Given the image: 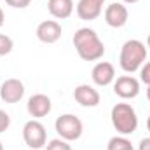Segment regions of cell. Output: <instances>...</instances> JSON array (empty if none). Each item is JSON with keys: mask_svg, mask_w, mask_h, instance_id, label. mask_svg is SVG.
<instances>
[{"mask_svg": "<svg viewBox=\"0 0 150 150\" xmlns=\"http://www.w3.org/2000/svg\"><path fill=\"white\" fill-rule=\"evenodd\" d=\"M140 77H142V82H145L147 86H150V63H145V67L140 72Z\"/></svg>", "mask_w": 150, "mask_h": 150, "instance_id": "obj_20", "label": "cell"}, {"mask_svg": "<svg viewBox=\"0 0 150 150\" xmlns=\"http://www.w3.org/2000/svg\"><path fill=\"white\" fill-rule=\"evenodd\" d=\"M147 45L150 47V35H149V38H147Z\"/></svg>", "mask_w": 150, "mask_h": 150, "instance_id": "obj_26", "label": "cell"}, {"mask_svg": "<svg viewBox=\"0 0 150 150\" xmlns=\"http://www.w3.org/2000/svg\"><path fill=\"white\" fill-rule=\"evenodd\" d=\"M4 21H5V14H4V11L0 9V26L4 25Z\"/></svg>", "mask_w": 150, "mask_h": 150, "instance_id": "obj_22", "label": "cell"}, {"mask_svg": "<svg viewBox=\"0 0 150 150\" xmlns=\"http://www.w3.org/2000/svg\"><path fill=\"white\" fill-rule=\"evenodd\" d=\"M113 93L122 100H133L140 93V82L134 77H129V75L119 77L115 86H113Z\"/></svg>", "mask_w": 150, "mask_h": 150, "instance_id": "obj_6", "label": "cell"}, {"mask_svg": "<svg viewBox=\"0 0 150 150\" xmlns=\"http://www.w3.org/2000/svg\"><path fill=\"white\" fill-rule=\"evenodd\" d=\"M49 14L56 19H67L74 12V0H49Z\"/></svg>", "mask_w": 150, "mask_h": 150, "instance_id": "obj_14", "label": "cell"}, {"mask_svg": "<svg viewBox=\"0 0 150 150\" xmlns=\"http://www.w3.org/2000/svg\"><path fill=\"white\" fill-rule=\"evenodd\" d=\"M25 96V86L19 79H7L0 87V98L5 103H18Z\"/></svg>", "mask_w": 150, "mask_h": 150, "instance_id": "obj_7", "label": "cell"}, {"mask_svg": "<svg viewBox=\"0 0 150 150\" xmlns=\"http://www.w3.org/2000/svg\"><path fill=\"white\" fill-rule=\"evenodd\" d=\"M140 150H150V138H145L140 142Z\"/></svg>", "mask_w": 150, "mask_h": 150, "instance_id": "obj_21", "label": "cell"}, {"mask_svg": "<svg viewBox=\"0 0 150 150\" xmlns=\"http://www.w3.org/2000/svg\"><path fill=\"white\" fill-rule=\"evenodd\" d=\"M122 2H126V4H136L138 0H122Z\"/></svg>", "mask_w": 150, "mask_h": 150, "instance_id": "obj_23", "label": "cell"}, {"mask_svg": "<svg viewBox=\"0 0 150 150\" xmlns=\"http://www.w3.org/2000/svg\"><path fill=\"white\" fill-rule=\"evenodd\" d=\"M47 150H72V147L67 143V140H52L47 145Z\"/></svg>", "mask_w": 150, "mask_h": 150, "instance_id": "obj_17", "label": "cell"}, {"mask_svg": "<svg viewBox=\"0 0 150 150\" xmlns=\"http://www.w3.org/2000/svg\"><path fill=\"white\" fill-rule=\"evenodd\" d=\"M0 150H4V145H2V143H0Z\"/></svg>", "mask_w": 150, "mask_h": 150, "instance_id": "obj_27", "label": "cell"}, {"mask_svg": "<svg viewBox=\"0 0 150 150\" xmlns=\"http://www.w3.org/2000/svg\"><path fill=\"white\" fill-rule=\"evenodd\" d=\"M12 47H14L12 38L7 37V35H4V33H0V56L9 54V52L12 51Z\"/></svg>", "mask_w": 150, "mask_h": 150, "instance_id": "obj_16", "label": "cell"}, {"mask_svg": "<svg viewBox=\"0 0 150 150\" xmlns=\"http://www.w3.org/2000/svg\"><path fill=\"white\" fill-rule=\"evenodd\" d=\"M61 26L58 21H52V19H47V21H42L37 26V38L44 44H54L61 38Z\"/></svg>", "mask_w": 150, "mask_h": 150, "instance_id": "obj_8", "label": "cell"}, {"mask_svg": "<svg viewBox=\"0 0 150 150\" xmlns=\"http://www.w3.org/2000/svg\"><path fill=\"white\" fill-rule=\"evenodd\" d=\"M23 138L30 149H42L45 145V127L38 120H30L23 127Z\"/></svg>", "mask_w": 150, "mask_h": 150, "instance_id": "obj_5", "label": "cell"}, {"mask_svg": "<svg viewBox=\"0 0 150 150\" xmlns=\"http://www.w3.org/2000/svg\"><path fill=\"white\" fill-rule=\"evenodd\" d=\"M74 45L84 61H96L103 58L105 54V45L100 40L98 33L91 28H80L74 35Z\"/></svg>", "mask_w": 150, "mask_h": 150, "instance_id": "obj_1", "label": "cell"}, {"mask_svg": "<svg viewBox=\"0 0 150 150\" xmlns=\"http://www.w3.org/2000/svg\"><path fill=\"white\" fill-rule=\"evenodd\" d=\"M74 98L82 107H98L100 105V93L87 84H80L75 87Z\"/></svg>", "mask_w": 150, "mask_h": 150, "instance_id": "obj_11", "label": "cell"}, {"mask_svg": "<svg viewBox=\"0 0 150 150\" xmlns=\"http://www.w3.org/2000/svg\"><path fill=\"white\" fill-rule=\"evenodd\" d=\"M51 108H52V103H51L49 96H45V94H33V96L28 100V103H26L28 113H30L32 117H35V119L45 117L47 113L51 112Z\"/></svg>", "mask_w": 150, "mask_h": 150, "instance_id": "obj_9", "label": "cell"}, {"mask_svg": "<svg viewBox=\"0 0 150 150\" xmlns=\"http://www.w3.org/2000/svg\"><path fill=\"white\" fill-rule=\"evenodd\" d=\"M112 124L113 127L122 134H131L138 127V117L131 105L117 103L112 108Z\"/></svg>", "mask_w": 150, "mask_h": 150, "instance_id": "obj_3", "label": "cell"}, {"mask_svg": "<svg viewBox=\"0 0 150 150\" xmlns=\"http://www.w3.org/2000/svg\"><path fill=\"white\" fill-rule=\"evenodd\" d=\"M107 149L108 150H133V143L129 142V140H126V138H112L110 142H108V145H107Z\"/></svg>", "mask_w": 150, "mask_h": 150, "instance_id": "obj_15", "label": "cell"}, {"mask_svg": "<svg viewBox=\"0 0 150 150\" xmlns=\"http://www.w3.org/2000/svg\"><path fill=\"white\" fill-rule=\"evenodd\" d=\"M91 77H93L94 84H98V86H108L113 80V77H115V68H113L112 63L101 61V63H98V65L93 68Z\"/></svg>", "mask_w": 150, "mask_h": 150, "instance_id": "obj_13", "label": "cell"}, {"mask_svg": "<svg viewBox=\"0 0 150 150\" xmlns=\"http://www.w3.org/2000/svg\"><path fill=\"white\" fill-rule=\"evenodd\" d=\"M11 7H14V9H25V7H28L30 5V2L32 0H5Z\"/></svg>", "mask_w": 150, "mask_h": 150, "instance_id": "obj_19", "label": "cell"}, {"mask_svg": "<svg viewBox=\"0 0 150 150\" xmlns=\"http://www.w3.org/2000/svg\"><path fill=\"white\" fill-rule=\"evenodd\" d=\"M147 127H149V131H150V117H149V120H147Z\"/></svg>", "mask_w": 150, "mask_h": 150, "instance_id": "obj_25", "label": "cell"}, {"mask_svg": "<svg viewBox=\"0 0 150 150\" xmlns=\"http://www.w3.org/2000/svg\"><path fill=\"white\" fill-rule=\"evenodd\" d=\"M147 98H149V101H150V86H149V89H147Z\"/></svg>", "mask_w": 150, "mask_h": 150, "instance_id": "obj_24", "label": "cell"}, {"mask_svg": "<svg viewBox=\"0 0 150 150\" xmlns=\"http://www.w3.org/2000/svg\"><path fill=\"white\" fill-rule=\"evenodd\" d=\"M147 59V47L140 40H127L120 49V68L127 74L136 72Z\"/></svg>", "mask_w": 150, "mask_h": 150, "instance_id": "obj_2", "label": "cell"}, {"mask_svg": "<svg viewBox=\"0 0 150 150\" xmlns=\"http://www.w3.org/2000/svg\"><path fill=\"white\" fill-rule=\"evenodd\" d=\"M82 129H84L82 120L72 113H65V115H59L56 119V133L67 142L79 140L82 134Z\"/></svg>", "mask_w": 150, "mask_h": 150, "instance_id": "obj_4", "label": "cell"}, {"mask_svg": "<svg viewBox=\"0 0 150 150\" xmlns=\"http://www.w3.org/2000/svg\"><path fill=\"white\" fill-rule=\"evenodd\" d=\"M9 126H11V117H9V113L4 112V110L0 108V133H5V131L9 129Z\"/></svg>", "mask_w": 150, "mask_h": 150, "instance_id": "obj_18", "label": "cell"}, {"mask_svg": "<svg viewBox=\"0 0 150 150\" xmlns=\"http://www.w3.org/2000/svg\"><path fill=\"white\" fill-rule=\"evenodd\" d=\"M105 0H79L77 5V14L84 21H93L101 14Z\"/></svg>", "mask_w": 150, "mask_h": 150, "instance_id": "obj_12", "label": "cell"}, {"mask_svg": "<svg viewBox=\"0 0 150 150\" xmlns=\"http://www.w3.org/2000/svg\"><path fill=\"white\" fill-rule=\"evenodd\" d=\"M127 9H126V5H122V4H110L108 7H107V11H105V21H107V25L108 26H112V28H122L126 23H127Z\"/></svg>", "mask_w": 150, "mask_h": 150, "instance_id": "obj_10", "label": "cell"}]
</instances>
